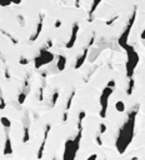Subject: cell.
<instances>
[{
  "instance_id": "cell-1",
  "label": "cell",
  "mask_w": 145,
  "mask_h": 160,
  "mask_svg": "<svg viewBox=\"0 0 145 160\" xmlns=\"http://www.w3.org/2000/svg\"><path fill=\"white\" fill-rule=\"evenodd\" d=\"M139 110V105H135V108L129 113L128 119L125 120V123L123 126L119 129L118 136H116V142L115 146L119 154H124L133 142L134 138V130H135V120H136V114Z\"/></svg>"
},
{
  "instance_id": "cell-2",
  "label": "cell",
  "mask_w": 145,
  "mask_h": 160,
  "mask_svg": "<svg viewBox=\"0 0 145 160\" xmlns=\"http://www.w3.org/2000/svg\"><path fill=\"white\" fill-rule=\"evenodd\" d=\"M81 136H83V125H78V135L75 136V139L68 140L65 143L63 160H75L76 153L79 151V148H80ZM53 160H57V158H54Z\"/></svg>"
},
{
  "instance_id": "cell-3",
  "label": "cell",
  "mask_w": 145,
  "mask_h": 160,
  "mask_svg": "<svg viewBox=\"0 0 145 160\" xmlns=\"http://www.w3.org/2000/svg\"><path fill=\"white\" fill-rule=\"evenodd\" d=\"M125 50H126V54H128V60H126V76H128V79H130L134 75V71L139 64L140 58H139V54L136 53V50L131 45H128V48Z\"/></svg>"
},
{
  "instance_id": "cell-4",
  "label": "cell",
  "mask_w": 145,
  "mask_h": 160,
  "mask_svg": "<svg viewBox=\"0 0 145 160\" xmlns=\"http://www.w3.org/2000/svg\"><path fill=\"white\" fill-rule=\"evenodd\" d=\"M135 19H136V8H134L133 14H131L129 22H128V25H126V28L124 29V31L120 34V36H119V39H118V44H119L124 50L128 48V45H129V44H128V40H129V36H130V31H131V29H133V25H134V23H135Z\"/></svg>"
},
{
  "instance_id": "cell-5",
  "label": "cell",
  "mask_w": 145,
  "mask_h": 160,
  "mask_svg": "<svg viewBox=\"0 0 145 160\" xmlns=\"http://www.w3.org/2000/svg\"><path fill=\"white\" fill-rule=\"evenodd\" d=\"M54 54L50 53L48 49L43 48L40 51H39V55H36L34 58V66L35 69H40L41 66L46 65V64H50L53 60H54Z\"/></svg>"
},
{
  "instance_id": "cell-6",
  "label": "cell",
  "mask_w": 145,
  "mask_h": 160,
  "mask_svg": "<svg viewBox=\"0 0 145 160\" xmlns=\"http://www.w3.org/2000/svg\"><path fill=\"white\" fill-rule=\"evenodd\" d=\"M113 91H114V89L113 88H110V86H105L104 89H103V91H101V95H100V99H99V102H100V113H99V115H100V118H106V111H108V104H109V99H110V96H112V94H113Z\"/></svg>"
},
{
  "instance_id": "cell-7",
  "label": "cell",
  "mask_w": 145,
  "mask_h": 160,
  "mask_svg": "<svg viewBox=\"0 0 145 160\" xmlns=\"http://www.w3.org/2000/svg\"><path fill=\"white\" fill-rule=\"evenodd\" d=\"M50 130H51V125H50V124H48V125L45 126V130H44L43 140H41V144H40V146H39V149H38V154H36V158H38L39 160H41V159H43V156H44L45 145H46V142H48V138H49V133H50Z\"/></svg>"
},
{
  "instance_id": "cell-8",
  "label": "cell",
  "mask_w": 145,
  "mask_h": 160,
  "mask_svg": "<svg viewBox=\"0 0 145 160\" xmlns=\"http://www.w3.org/2000/svg\"><path fill=\"white\" fill-rule=\"evenodd\" d=\"M78 33H79V24L74 23V24H72V28H71V36H70V39L68 40V43L65 45L66 49H71L72 46L75 45L76 39H78Z\"/></svg>"
},
{
  "instance_id": "cell-9",
  "label": "cell",
  "mask_w": 145,
  "mask_h": 160,
  "mask_svg": "<svg viewBox=\"0 0 145 160\" xmlns=\"http://www.w3.org/2000/svg\"><path fill=\"white\" fill-rule=\"evenodd\" d=\"M43 25H44V14H40L39 15V22H38V25H36V29L35 31L31 34V36L29 38L30 42H35L41 34V30H43Z\"/></svg>"
},
{
  "instance_id": "cell-10",
  "label": "cell",
  "mask_w": 145,
  "mask_h": 160,
  "mask_svg": "<svg viewBox=\"0 0 145 160\" xmlns=\"http://www.w3.org/2000/svg\"><path fill=\"white\" fill-rule=\"evenodd\" d=\"M89 50H90V48L89 46H85L84 48V50H83V54L76 59V63H75V65H74V68L78 70V69H80L81 66H83V64L85 63V60L88 59V54H89Z\"/></svg>"
},
{
  "instance_id": "cell-11",
  "label": "cell",
  "mask_w": 145,
  "mask_h": 160,
  "mask_svg": "<svg viewBox=\"0 0 145 160\" xmlns=\"http://www.w3.org/2000/svg\"><path fill=\"white\" fill-rule=\"evenodd\" d=\"M3 154H4L5 156L13 154V145H11V139H10V136H9V133H6V138H5V144H4Z\"/></svg>"
},
{
  "instance_id": "cell-12",
  "label": "cell",
  "mask_w": 145,
  "mask_h": 160,
  "mask_svg": "<svg viewBox=\"0 0 145 160\" xmlns=\"http://www.w3.org/2000/svg\"><path fill=\"white\" fill-rule=\"evenodd\" d=\"M100 3H101V0H93L92 8H90V10H89V19H88L89 23L93 22V19H94V13L96 11V9H98V6H99Z\"/></svg>"
},
{
  "instance_id": "cell-13",
  "label": "cell",
  "mask_w": 145,
  "mask_h": 160,
  "mask_svg": "<svg viewBox=\"0 0 145 160\" xmlns=\"http://www.w3.org/2000/svg\"><path fill=\"white\" fill-rule=\"evenodd\" d=\"M66 66V58L64 55H59L58 56V62H57V68L59 71H63Z\"/></svg>"
},
{
  "instance_id": "cell-14",
  "label": "cell",
  "mask_w": 145,
  "mask_h": 160,
  "mask_svg": "<svg viewBox=\"0 0 145 160\" xmlns=\"http://www.w3.org/2000/svg\"><path fill=\"white\" fill-rule=\"evenodd\" d=\"M23 131H24V135H23V144H26L29 140H30V129H29V125H24Z\"/></svg>"
},
{
  "instance_id": "cell-15",
  "label": "cell",
  "mask_w": 145,
  "mask_h": 160,
  "mask_svg": "<svg viewBox=\"0 0 145 160\" xmlns=\"http://www.w3.org/2000/svg\"><path fill=\"white\" fill-rule=\"evenodd\" d=\"M0 123H2V125H3L6 130H9L10 126H11V122H10V119H9L8 116H2V118H0Z\"/></svg>"
},
{
  "instance_id": "cell-16",
  "label": "cell",
  "mask_w": 145,
  "mask_h": 160,
  "mask_svg": "<svg viewBox=\"0 0 145 160\" xmlns=\"http://www.w3.org/2000/svg\"><path fill=\"white\" fill-rule=\"evenodd\" d=\"M74 96H75V90H72L71 94H70V96H69V99H68V102H66V106H65V110H66V111L70 110L71 104H72V102H74Z\"/></svg>"
},
{
  "instance_id": "cell-17",
  "label": "cell",
  "mask_w": 145,
  "mask_h": 160,
  "mask_svg": "<svg viewBox=\"0 0 145 160\" xmlns=\"http://www.w3.org/2000/svg\"><path fill=\"white\" fill-rule=\"evenodd\" d=\"M115 110L119 111V113H124L125 111V103L123 100H118L115 103Z\"/></svg>"
},
{
  "instance_id": "cell-18",
  "label": "cell",
  "mask_w": 145,
  "mask_h": 160,
  "mask_svg": "<svg viewBox=\"0 0 145 160\" xmlns=\"http://www.w3.org/2000/svg\"><path fill=\"white\" fill-rule=\"evenodd\" d=\"M134 85H135V80H134V78H130V79H129L128 89H126V94H128V95H131V94H133V91H134Z\"/></svg>"
},
{
  "instance_id": "cell-19",
  "label": "cell",
  "mask_w": 145,
  "mask_h": 160,
  "mask_svg": "<svg viewBox=\"0 0 145 160\" xmlns=\"http://www.w3.org/2000/svg\"><path fill=\"white\" fill-rule=\"evenodd\" d=\"M58 99H59V91H58V90H55V91L53 93V96H51L50 108H54V106H55V104H57V102H58Z\"/></svg>"
},
{
  "instance_id": "cell-20",
  "label": "cell",
  "mask_w": 145,
  "mask_h": 160,
  "mask_svg": "<svg viewBox=\"0 0 145 160\" xmlns=\"http://www.w3.org/2000/svg\"><path fill=\"white\" fill-rule=\"evenodd\" d=\"M26 96H28V94L25 91H20L19 95H18V103H19L20 105H23L25 103V100H26Z\"/></svg>"
},
{
  "instance_id": "cell-21",
  "label": "cell",
  "mask_w": 145,
  "mask_h": 160,
  "mask_svg": "<svg viewBox=\"0 0 145 160\" xmlns=\"http://www.w3.org/2000/svg\"><path fill=\"white\" fill-rule=\"evenodd\" d=\"M0 31H2V33H3V34H4V35H5V36H6V38H8L9 40H10V42H11V43L14 44V45H15V44H18V43H19V40H18V39H15V38H14V36H13L11 34H9V33H6L5 30H3V29H2V30H0Z\"/></svg>"
},
{
  "instance_id": "cell-22",
  "label": "cell",
  "mask_w": 145,
  "mask_h": 160,
  "mask_svg": "<svg viewBox=\"0 0 145 160\" xmlns=\"http://www.w3.org/2000/svg\"><path fill=\"white\" fill-rule=\"evenodd\" d=\"M5 106H6V103L3 98V90H2V88H0V110H4Z\"/></svg>"
},
{
  "instance_id": "cell-23",
  "label": "cell",
  "mask_w": 145,
  "mask_h": 160,
  "mask_svg": "<svg viewBox=\"0 0 145 160\" xmlns=\"http://www.w3.org/2000/svg\"><path fill=\"white\" fill-rule=\"evenodd\" d=\"M44 85H45V83L43 84V86H40L39 88V95H38V100L41 103L43 100H44Z\"/></svg>"
},
{
  "instance_id": "cell-24",
  "label": "cell",
  "mask_w": 145,
  "mask_h": 160,
  "mask_svg": "<svg viewBox=\"0 0 145 160\" xmlns=\"http://www.w3.org/2000/svg\"><path fill=\"white\" fill-rule=\"evenodd\" d=\"M29 62H30V60H29L28 58H25V56H22V58L19 59V64H20V65H28Z\"/></svg>"
},
{
  "instance_id": "cell-25",
  "label": "cell",
  "mask_w": 145,
  "mask_h": 160,
  "mask_svg": "<svg viewBox=\"0 0 145 160\" xmlns=\"http://www.w3.org/2000/svg\"><path fill=\"white\" fill-rule=\"evenodd\" d=\"M118 19H119V16L116 15V16H114V18H112L110 20H108V22H106L105 24H106L108 26H112V25H113V24H114V23L116 22V20H118Z\"/></svg>"
},
{
  "instance_id": "cell-26",
  "label": "cell",
  "mask_w": 145,
  "mask_h": 160,
  "mask_svg": "<svg viewBox=\"0 0 145 160\" xmlns=\"http://www.w3.org/2000/svg\"><path fill=\"white\" fill-rule=\"evenodd\" d=\"M106 130H108V126L105 125V124H100L99 125V134H105L106 133Z\"/></svg>"
},
{
  "instance_id": "cell-27",
  "label": "cell",
  "mask_w": 145,
  "mask_h": 160,
  "mask_svg": "<svg viewBox=\"0 0 145 160\" xmlns=\"http://www.w3.org/2000/svg\"><path fill=\"white\" fill-rule=\"evenodd\" d=\"M11 4V0H0V6H9Z\"/></svg>"
},
{
  "instance_id": "cell-28",
  "label": "cell",
  "mask_w": 145,
  "mask_h": 160,
  "mask_svg": "<svg viewBox=\"0 0 145 160\" xmlns=\"http://www.w3.org/2000/svg\"><path fill=\"white\" fill-rule=\"evenodd\" d=\"M101 134H98L96 135V138H95V140H96V144L99 145V146H103V140H101V136H100Z\"/></svg>"
},
{
  "instance_id": "cell-29",
  "label": "cell",
  "mask_w": 145,
  "mask_h": 160,
  "mask_svg": "<svg viewBox=\"0 0 145 160\" xmlns=\"http://www.w3.org/2000/svg\"><path fill=\"white\" fill-rule=\"evenodd\" d=\"M18 22L20 23V25H22V26H24V25H25V20H24V16H23V15H18Z\"/></svg>"
},
{
  "instance_id": "cell-30",
  "label": "cell",
  "mask_w": 145,
  "mask_h": 160,
  "mask_svg": "<svg viewBox=\"0 0 145 160\" xmlns=\"http://www.w3.org/2000/svg\"><path fill=\"white\" fill-rule=\"evenodd\" d=\"M68 118H69V114H68V111L66 110H64V113H63V123H66L68 122Z\"/></svg>"
},
{
  "instance_id": "cell-31",
  "label": "cell",
  "mask_w": 145,
  "mask_h": 160,
  "mask_svg": "<svg viewBox=\"0 0 145 160\" xmlns=\"http://www.w3.org/2000/svg\"><path fill=\"white\" fill-rule=\"evenodd\" d=\"M44 48H45V49H48V50H49L50 48H53V40H50V39H49L48 42H46V44H45V46H44Z\"/></svg>"
},
{
  "instance_id": "cell-32",
  "label": "cell",
  "mask_w": 145,
  "mask_h": 160,
  "mask_svg": "<svg viewBox=\"0 0 145 160\" xmlns=\"http://www.w3.org/2000/svg\"><path fill=\"white\" fill-rule=\"evenodd\" d=\"M61 24H63V22H61L60 19H58L57 22H55V24H54V28H55V29H59V28L61 26Z\"/></svg>"
},
{
  "instance_id": "cell-33",
  "label": "cell",
  "mask_w": 145,
  "mask_h": 160,
  "mask_svg": "<svg viewBox=\"0 0 145 160\" xmlns=\"http://www.w3.org/2000/svg\"><path fill=\"white\" fill-rule=\"evenodd\" d=\"M108 86H110V88H113V89H115V85H116V83H115V80H110V82H108V84H106Z\"/></svg>"
},
{
  "instance_id": "cell-34",
  "label": "cell",
  "mask_w": 145,
  "mask_h": 160,
  "mask_svg": "<svg viewBox=\"0 0 145 160\" xmlns=\"http://www.w3.org/2000/svg\"><path fill=\"white\" fill-rule=\"evenodd\" d=\"M86 160H98V154H92L90 156H88Z\"/></svg>"
},
{
  "instance_id": "cell-35",
  "label": "cell",
  "mask_w": 145,
  "mask_h": 160,
  "mask_svg": "<svg viewBox=\"0 0 145 160\" xmlns=\"http://www.w3.org/2000/svg\"><path fill=\"white\" fill-rule=\"evenodd\" d=\"M4 73H5V78H6L8 80H10V79H11V76H10V73H9V69H8V68H5Z\"/></svg>"
},
{
  "instance_id": "cell-36",
  "label": "cell",
  "mask_w": 145,
  "mask_h": 160,
  "mask_svg": "<svg viewBox=\"0 0 145 160\" xmlns=\"http://www.w3.org/2000/svg\"><path fill=\"white\" fill-rule=\"evenodd\" d=\"M22 2H23V0H11V3H13V4H15V5H19Z\"/></svg>"
},
{
  "instance_id": "cell-37",
  "label": "cell",
  "mask_w": 145,
  "mask_h": 160,
  "mask_svg": "<svg viewBox=\"0 0 145 160\" xmlns=\"http://www.w3.org/2000/svg\"><path fill=\"white\" fill-rule=\"evenodd\" d=\"M75 8H80V0H75Z\"/></svg>"
},
{
  "instance_id": "cell-38",
  "label": "cell",
  "mask_w": 145,
  "mask_h": 160,
  "mask_svg": "<svg viewBox=\"0 0 145 160\" xmlns=\"http://www.w3.org/2000/svg\"><path fill=\"white\" fill-rule=\"evenodd\" d=\"M140 38H141L143 40H145V29L143 30V33H141V35H140Z\"/></svg>"
},
{
  "instance_id": "cell-39",
  "label": "cell",
  "mask_w": 145,
  "mask_h": 160,
  "mask_svg": "<svg viewBox=\"0 0 145 160\" xmlns=\"http://www.w3.org/2000/svg\"><path fill=\"white\" fill-rule=\"evenodd\" d=\"M130 160H139V159H138L136 156H134V158H133V159H130Z\"/></svg>"
}]
</instances>
